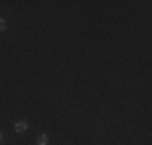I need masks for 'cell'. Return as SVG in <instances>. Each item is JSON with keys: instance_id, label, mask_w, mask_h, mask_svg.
<instances>
[{"instance_id": "7a4b0ae2", "label": "cell", "mask_w": 152, "mask_h": 145, "mask_svg": "<svg viewBox=\"0 0 152 145\" xmlns=\"http://www.w3.org/2000/svg\"><path fill=\"white\" fill-rule=\"evenodd\" d=\"M26 129H28V124H26V123H16V126H15V131H16V132H23Z\"/></svg>"}, {"instance_id": "277c9868", "label": "cell", "mask_w": 152, "mask_h": 145, "mask_svg": "<svg viewBox=\"0 0 152 145\" xmlns=\"http://www.w3.org/2000/svg\"><path fill=\"white\" fill-rule=\"evenodd\" d=\"M0 140H2V132H0Z\"/></svg>"}, {"instance_id": "6da1fadb", "label": "cell", "mask_w": 152, "mask_h": 145, "mask_svg": "<svg viewBox=\"0 0 152 145\" xmlns=\"http://www.w3.org/2000/svg\"><path fill=\"white\" fill-rule=\"evenodd\" d=\"M47 142H49V136L47 134H41L37 137V145H47Z\"/></svg>"}, {"instance_id": "3957f363", "label": "cell", "mask_w": 152, "mask_h": 145, "mask_svg": "<svg viewBox=\"0 0 152 145\" xmlns=\"http://www.w3.org/2000/svg\"><path fill=\"white\" fill-rule=\"evenodd\" d=\"M5 28H7V26H5V21L0 20V31H5Z\"/></svg>"}]
</instances>
